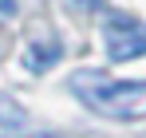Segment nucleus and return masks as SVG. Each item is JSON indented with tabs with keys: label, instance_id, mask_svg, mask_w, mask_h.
Wrapping results in <instances>:
<instances>
[{
	"label": "nucleus",
	"instance_id": "f03ea898",
	"mask_svg": "<svg viewBox=\"0 0 146 138\" xmlns=\"http://www.w3.org/2000/svg\"><path fill=\"white\" fill-rule=\"evenodd\" d=\"M103 36H107V55L115 63L146 55V24L138 16H130V12H107Z\"/></svg>",
	"mask_w": 146,
	"mask_h": 138
},
{
	"label": "nucleus",
	"instance_id": "0eeeda50",
	"mask_svg": "<svg viewBox=\"0 0 146 138\" xmlns=\"http://www.w3.org/2000/svg\"><path fill=\"white\" fill-rule=\"evenodd\" d=\"M28 138H59V134H28Z\"/></svg>",
	"mask_w": 146,
	"mask_h": 138
},
{
	"label": "nucleus",
	"instance_id": "39448f33",
	"mask_svg": "<svg viewBox=\"0 0 146 138\" xmlns=\"http://www.w3.org/2000/svg\"><path fill=\"white\" fill-rule=\"evenodd\" d=\"M71 8H79V12H99L103 8V0H67Z\"/></svg>",
	"mask_w": 146,
	"mask_h": 138
},
{
	"label": "nucleus",
	"instance_id": "7ed1b4c3",
	"mask_svg": "<svg viewBox=\"0 0 146 138\" xmlns=\"http://www.w3.org/2000/svg\"><path fill=\"white\" fill-rule=\"evenodd\" d=\"M59 55H63L59 36H55V32H36V36H28V44H24V67L32 71V75H40V71H48L51 63H59Z\"/></svg>",
	"mask_w": 146,
	"mask_h": 138
},
{
	"label": "nucleus",
	"instance_id": "423d86ee",
	"mask_svg": "<svg viewBox=\"0 0 146 138\" xmlns=\"http://www.w3.org/2000/svg\"><path fill=\"white\" fill-rule=\"evenodd\" d=\"M16 16V0H0V20H12Z\"/></svg>",
	"mask_w": 146,
	"mask_h": 138
},
{
	"label": "nucleus",
	"instance_id": "f257e3e1",
	"mask_svg": "<svg viewBox=\"0 0 146 138\" xmlns=\"http://www.w3.org/2000/svg\"><path fill=\"white\" fill-rule=\"evenodd\" d=\"M67 87L83 107H91L103 118H119V122H142L146 118V83L111 79L103 71H75L67 79Z\"/></svg>",
	"mask_w": 146,
	"mask_h": 138
},
{
	"label": "nucleus",
	"instance_id": "20e7f679",
	"mask_svg": "<svg viewBox=\"0 0 146 138\" xmlns=\"http://www.w3.org/2000/svg\"><path fill=\"white\" fill-rule=\"evenodd\" d=\"M24 130V111L8 99V95H0V138H12Z\"/></svg>",
	"mask_w": 146,
	"mask_h": 138
}]
</instances>
